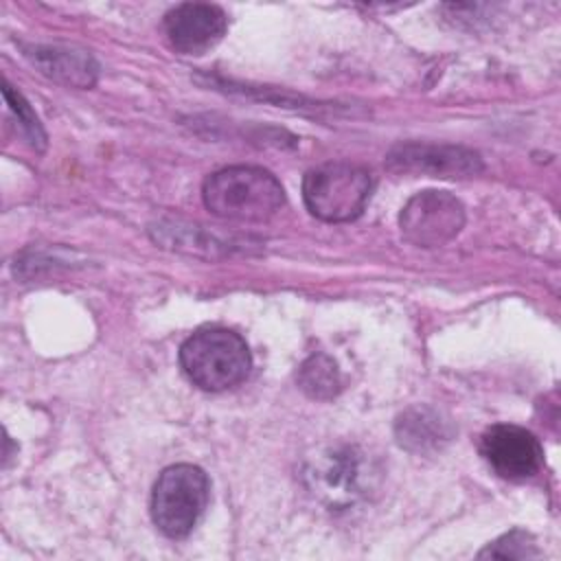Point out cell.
<instances>
[{
    "label": "cell",
    "instance_id": "14",
    "mask_svg": "<svg viewBox=\"0 0 561 561\" xmlns=\"http://www.w3.org/2000/svg\"><path fill=\"white\" fill-rule=\"evenodd\" d=\"M537 548L530 539V535L522 530H513L497 541H493L486 550L480 552V557H500V559H524V557H537Z\"/></svg>",
    "mask_w": 561,
    "mask_h": 561
},
{
    "label": "cell",
    "instance_id": "5",
    "mask_svg": "<svg viewBox=\"0 0 561 561\" xmlns=\"http://www.w3.org/2000/svg\"><path fill=\"white\" fill-rule=\"evenodd\" d=\"M208 478L195 465H171L153 484L151 517L171 539L186 537L208 502Z\"/></svg>",
    "mask_w": 561,
    "mask_h": 561
},
{
    "label": "cell",
    "instance_id": "4",
    "mask_svg": "<svg viewBox=\"0 0 561 561\" xmlns=\"http://www.w3.org/2000/svg\"><path fill=\"white\" fill-rule=\"evenodd\" d=\"M370 191V173L348 162H327L311 169L302 180V199L309 213L333 224L359 217Z\"/></svg>",
    "mask_w": 561,
    "mask_h": 561
},
{
    "label": "cell",
    "instance_id": "8",
    "mask_svg": "<svg viewBox=\"0 0 561 561\" xmlns=\"http://www.w3.org/2000/svg\"><path fill=\"white\" fill-rule=\"evenodd\" d=\"M386 164L397 173H421L432 178H473L482 171V158L467 147L405 142L386 156Z\"/></svg>",
    "mask_w": 561,
    "mask_h": 561
},
{
    "label": "cell",
    "instance_id": "2",
    "mask_svg": "<svg viewBox=\"0 0 561 561\" xmlns=\"http://www.w3.org/2000/svg\"><path fill=\"white\" fill-rule=\"evenodd\" d=\"M204 206L234 221H265L285 204L280 182L261 167H226L206 178Z\"/></svg>",
    "mask_w": 561,
    "mask_h": 561
},
{
    "label": "cell",
    "instance_id": "11",
    "mask_svg": "<svg viewBox=\"0 0 561 561\" xmlns=\"http://www.w3.org/2000/svg\"><path fill=\"white\" fill-rule=\"evenodd\" d=\"M397 443L412 454L440 451L454 436L451 423L430 405H412L397 416Z\"/></svg>",
    "mask_w": 561,
    "mask_h": 561
},
{
    "label": "cell",
    "instance_id": "6",
    "mask_svg": "<svg viewBox=\"0 0 561 561\" xmlns=\"http://www.w3.org/2000/svg\"><path fill=\"white\" fill-rule=\"evenodd\" d=\"M462 226L465 206L447 191H421L399 215L403 239L419 248H438L451 241Z\"/></svg>",
    "mask_w": 561,
    "mask_h": 561
},
{
    "label": "cell",
    "instance_id": "13",
    "mask_svg": "<svg viewBox=\"0 0 561 561\" xmlns=\"http://www.w3.org/2000/svg\"><path fill=\"white\" fill-rule=\"evenodd\" d=\"M2 92H4L7 105L11 107V112L15 114L18 123H20V127H22V134L26 136V140L31 142V147H35V149L42 151L44 145H46V134H44V129H42V125H39L35 112H33L31 105L24 101V96H22L18 90L11 88L9 81H4Z\"/></svg>",
    "mask_w": 561,
    "mask_h": 561
},
{
    "label": "cell",
    "instance_id": "3",
    "mask_svg": "<svg viewBox=\"0 0 561 561\" xmlns=\"http://www.w3.org/2000/svg\"><path fill=\"white\" fill-rule=\"evenodd\" d=\"M180 364L197 388L219 392L248 377L252 357L239 333L226 327H204L182 344Z\"/></svg>",
    "mask_w": 561,
    "mask_h": 561
},
{
    "label": "cell",
    "instance_id": "9",
    "mask_svg": "<svg viewBox=\"0 0 561 561\" xmlns=\"http://www.w3.org/2000/svg\"><path fill=\"white\" fill-rule=\"evenodd\" d=\"M169 44L184 55H202L213 48L228 28L226 13L206 2H182L162 22Z\"/></svg>",
    "mask_w": 561,
    "mask_h": 561
},
{
    "label": "cell",
    "instance_id": "1",
    "mask_svg": "<svg viewBox=\"0 0 561 561\" xmlns=\"http://www.w3.org/2000/svg\"><path fill=\"white\" fill-rule=\"evenodd\" d=\"M305 489L327 508L346 511L366 502L379 486L381 467L364 447L340 443L318 449L302 465Z\"/></svg>",
    "mask_w": 561,
    "mask_h": 561
},
{
    "label": "cell",
    "instance_id": "7",
    "mask_svg": "<svg viewBox=\"0 0 561 561\" xmlns=\"http://www.w3.org/2000/svg\"><path fill=\"white\" fill-rule=\"evenodd\" d=\"M486 462L506 480L533 478L543 462V449L533 432L513 423L491 425L480 438Z\"/></svg>",
    "mask_w": 561,
    "mask_h": 561
},
{
    "label": "cell",
    "instance_id": "12",
    "mask_svg": "<svg viewBox=\"0 0 561 561\" xmlns=\"http://www.w3.org/2000/svg\"><path fill=\"white\" fill-rule=\"evenodd\" d=\"M298 386L311 399H333L342 388L340 370L331 357L311 355L298 368Z\"/></svg>",
    "mask_w": 561,
    "mask_h": 561
},
{
    "label": "cell",
    "instance_id": "10",
    "mask_svg": "<svg viewBox=\"0 0 561 561\" xmlns=\"http://www.w3.org/2000/svg\"><path fill=\"white\" fill-rule=\"evenodd\" d=\"M24 55L31 64L53 81L75 85V88H90L96 81L99 66L88 50L72 48V46H26Z\"/></svg>",
    "mask_w": 561,
    "mask_h": 561
}]
</instances>
